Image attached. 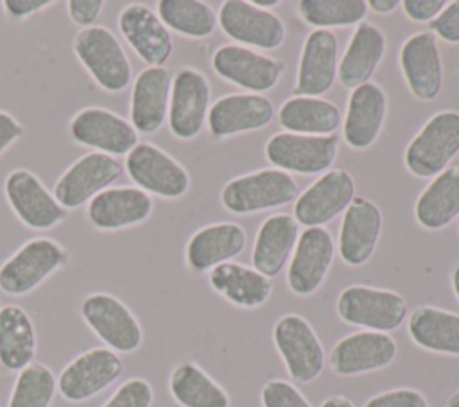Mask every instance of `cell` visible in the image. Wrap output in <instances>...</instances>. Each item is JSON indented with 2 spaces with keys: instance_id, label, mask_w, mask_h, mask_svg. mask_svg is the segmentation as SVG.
<instances>
[{
  "instance_id": "14",
  "label": "cell",
  "mask_w": 459,
  "mask_h": 407,
  "mask_svg": "<svg viewBox=\"0 0 459 407\" xmlns=\"http://www.w3.org/2000/svg\"><path fill=\"white\" fill-rule=\"evenodd\" d=\"M355 197V179L344 169L323 172L294 201V219L305 228L323 226L344 213Z\"/></svg>"
},
{
  "instance_id": "48",
  "label": "cell",
  "mask_w": 459,
  "mask_h": 407,
  "mask_svg": "<svg viewBox=\"0 0 459 407\" xmlns=\"http://www.w3.org/2000/svg\"><path fill=\"white\" fill-rule=\"evenodd\" d=\"M366 4H368V9H371L377 14H389L402 5L400 0H368Z\"/></svg>"
},
{
  "instance_id": "50",
  "label": "cell",
  "mask_w": 459,
  "mask_h": 407,
  "mask_svg": "<svg viewBox=\"0 0 459 407\" xmlns=\"http://www.w3.org/2000/svg\"><path fill=\"white\" fill-rule=\"evenodd\" d=\"M253 5L260 7V9H265V11H271V7H276L280 5V0H251Z\"/></svg>"
},
{
  "instance_id": "29",
  "label": "cell",
  "mask_w": 459,
  "mask_h": 407,
  "mask_svg": "<svg viewBox=\"0 0 459 407\" xmlns=\"http://www.w3.org/2000/svg\"><path fill=\"white\" fill-rule=\"evenodd\" d=\"M387 50V38L384 30L369 22H360L339 61L337 77L344 88H357L369 82L375 70L382 63Z\"/></svg>"
},
{
  "instance_id": "39",
  "label": "cell",
  "mask_w": 459,
  "mask_h": 407,
  "mask_svg": "<svg viewBox=\"0 0 459 407\" xmlns=\"http://www.w3.org/2000/svg\"><path fill=\"white\" fill-rule=\"evenodd\" d=\"M56 377L45 364L30 362L20 369L7 407H48L56 394Z\"/></svg>"
},
{
  "instance_id": "51",
  "label": "cell",
  "mask_w": 459,
  "mask_h": 407,
  "mask_svg": "<svg viewBox=\"0 0 459 407\" xmlns=\"http://www.w3.org/2000/svg\"><path fill=\"white\" fill-rule=\"evenodd\" d=\"M452 289H454V294H455V298L459 299V264L454 267V271H452Z\"/></svg>"
},
{
  "instance_id": "53",
  "label": "cell",
  "mask_w": 459,
  "mask_h": 407,
  "mask_svg": "<svg viewBox=\"0 0 459 407\" xmlns=\"http://www.w3.org/2000/svg\"><path fill=\"white\" fill-rule=\"evenodd\" d=\"M0 407H2V405H0Z\"/></svg>"
},
{
  "instance_id": "19",
  "label": "cell",
  "mask_w": 459,
  "mask_h": 407,
  "mask_svg": "<svg viewBox=\"0 0 459 407\" xmlns=\"http://www.w3.org/2000/svg\"><path fill=\"white\" fill-rule=\"evenodd\" d=\"M124 371L117 351L91 348L65 366L57 378V389L68 402H84L109 387Z\"/></svg>"
},
{
  "instance_id": "47",
  "label": "cell",
  "mask_w": 459,
  "mask_h": 407,
  "mask_svg": "<svg viewBox=\"0 0 459 407\" xmlns=\"http://www.w3.org/2000/svg\"><path fill=\"white\" fill-rule=\"evenodd\" d=\"M52 0H4V11L16 20H22L25 16H30L45 7H48Z\"/></svg>"
},
{
  "instance_id": "35",
  "label": "cell",
  "mask_w": 459,
  "mask_h": 407,
  "mask_svg": "<svg viewBox=\"0 0 459 407\" xmlns=\"http://www.w3.org/2000/svg\"><path fill=\"white\" fill-rule=\"evenodd\" d=\"M36 353V332L29 314L18 305L0 308V364L20 371L29 366Z\"/></svg>"
},
{
  "instance_id": "36",
  "label": "cell",
  "mask_w": 459,
  "mask_h": 407,
  "mask_svg": "<svg viewBox=\"0 0 459 407\" xmlns=\"http://www.w3.org/2000/svg\"><path fill=\"white\" fill-rule=\"evenodd\" d=\"M169 391L181 407H231L226 389L195 362H181L172 369Z\"/></svg>"
},
{
  "instance_id": "49",
  "label": "cell",
  "mask_w": 459,
  "mask_h": 407,
  "mask_svg": "<svg viewBox=\"0 0 459 407\" xmlns=\"http://www.w3.org/2000/svg\"><path fill=\"white\" fill-rule=\"evenodd\" d=\"M319 407H355V403L344 394H332Z\"/></svg>"
},
{
  "instance_id": "15",
  "label": "cell",
  "mask_w": 459,
  "mask_h": 407,
  "mask_svg": "<svg viewBox=\"0 0 459 407\" xmlns=\"http://www.w3.org/2000/svg\"><path fill=\"white\" fill-rule=\"evenodd\" d=\"M70 136L75 143L109 156H127L138 143V133L129 120L106 108H82L70 120Z\"/></svg>"
},
{
  "instance_id": "16",
  "label": "cell",
  "mask_w": 459,
  "mask_h": 407,
  "mask_svg": "<svg viewBox=\"0 0 459 407\" xmlns=\"http://www.w3.org/2000/svg\"><path fill=\"white\" fill-rule=\"evenodd\" d=\"M335 256V242L323 226L305 228L296 242L289 267L287 287L296 296H310L323 285Z\"/></svg>"
},
{
  "instance_id": "43",
  "label": "cell",
  "mask_w": 459,
  "mask_h": 407,
  "mask_svg": "<svg viewBox=\"0 0 459 407\" xmlns=\"http://www.w3.org/2000/svg\"><path fill=\"white\" fill-rule=\"evenodd\" d=\"M430 32L452 45L459 43V0L446 2L445 9L432 20L430 23Z\"/></svg>"
},
{
  "instance_id": "12",
  "label": "cell",
  "mask_w": 459,
  "mask_h": 407,
  "mask_svg": "<svg viewBox=\"0 0 459 407\" xmlns=\"http://www.w3.org/2000/svg\"><path fill=\"white\" fill-rule=\"evenodd\" d=\"M120 176L122 165L117 158L104 152H86L59 176L54 185V197L65 210H74L109 188Z\"/></svg>"
},
{
  "instance_id": "8",
  "label": "cell",
  "mask_w": 459,
  "mask_h": 407,
  "mask_svg": "<svg viewBox=\"0 0 459 407\" xmlns=\"http://www.w3.org/2000/svg\"><path fill=\"white\" fill-rule=\"evenodd\" d=\"M265 158L283 172L303 176L323 174L332 169L339 154V138L335 134L312 136L294 133H274L265 143Z\"/></svg>"
},
{
  "instance_id": "26",
  "label": "cell",
  "mask_w": 459,
  "mask_h": 407,
  "mask_svg": "<svg viewBox=\"0 0 459 407\" xmlns=\"http://www.w3.org/2000/svg\"><path fill=\"white\" fill-rule=\"evenodd\" d=\"M154 203L136 186H109L97 194L86 206V217L93 228L115 231L147 221Z\"/></svg>"
},
{
  "instance_id": "46",
  "label": "cell",
  "mask_w": 459,
  "mask_h": 407,
  "mask_svg": "<svg viewBox=\"0 0 459 407\" xmlns=\"http://www.w3.org/2000/svg\"><path fill=\"white\" fill-rule=\"evenodd\" d=\"M23 126L7 111L0 109V154L23 136Z\"/></svg>"
},
{
  "instance_id": "9",
  "label": "cell",
  "mask_w": 459,
  "mask_h": 407,
  "mask_svg": "<svg viewBox=\"0 0 459 407\" xmlns=\"http://www.w3.org/2000/svg\"><path fill=\"white\" fill-rule=\"evenodd\" d=\"M212 86L203 72L185 66L172 77L169 99V129L179 140L195 138L208 118Z\"/></svg>"
},
{
  "instance_id": "10",
  "label": "cell",
  "mask_w": 459,
  "mask_h": 407,
  "mask_svg": "<svg viewBox=\"0 0 459 407\" xmlns=\"http://www.w3.org/2000/svg\"><path fill=\"white\" fill-rule=\"evenodd\" d=\"M217 20L228 38L247 48L274 50L283 45L287 36L285 23L274 11L260 9L247 0L222 2Z\"/></svg>"
},
{
  "instance_id": "1",
  "label": "cell",
  "mask_w": 459,
  "mask_h": 407,
  "mask_svg": "<svg viewBox=\"0 0 459 407\" xmlns=\"http://www.w3.org/2000/svg\"><path fill=\"white\" fill-rule=\"evenodd\" d=\"M335 310L346 325L384 333L400 328L409 316L407 301L400 292L364 283L344 287L337 296Z\"/></svg>"
},
{
  "instance_id": "2",
  "label": "cell",
  "mask_w": 459,
  "mask_h": 407,
  "mask_svg": "<svg viewBox=\"0 0 459 407\" xmlns=\"http://www.w3.org/2000/svg\"><path fill=\"white\" fill-rule=\"evenodd\" d=\"M72 48L91 79L104 91L120 93L133 82L129 57L108 27L91 25L81 29L74 36Z\"/></svg>"
},
{
  "instance_id": "5",
  "label": "cell",
  "mask_w": 459,
  "mask_h": 407,
  "mask_svg": "<svg viewBox=\"0 0 459 407\" xmlns=\"http://www.w3.org/2000/svg\"><path fill=\"white\" fill-rule=\"evenodd\" d=\"M273 341L289 377L298 384L316 380L325 369V348L312 325L299 314H285L273 326Z\"/></svg>"
},
{
  "instance_id": "20",
  "label": "cell",
  "mask_w": 459,
  "mask_h": 407,
  "mask_svg": "<svg viewBox=\"0 0 459 407\" xmlns=\"http://www.w3.org/2000/svg\"><path fill=\"white\" fill-rule=\"evenodd\" d=\"M400 70L411 93L420 100H434L443 90V61L437 38L430 30L411 34L400 47Z\"/></svg>"
},
{
  "instance_id": "11",
  "label": "cell",
  "mask_w": 459,
  "mask_h": 407,
  "mask_svg": "<svg viewBox=\"0 0 459 407\" xmlns=\"http://www.w3.org/2000/svg\"><path fill=\"white\" fill-rule=\"evenodd\" d=\"M81 314L109 350L131 353L140 348L143 341L142 326L118 298L106 292L90 294L81 305Z\"/></svg>"
},
{
  "instance_id": "6",
  "label": "cell",
  "mask_w": 459,
  "mask_h": 407,
  "mask_svg": "<svg viewBox=\"0 0 459 407\" xmlns=\"http://www.w3.org/2000/svg\"><path fill=\"white\" fill-rule=\"evenodd\" d=\"M68 258L59 242L48 237L30 238L2 264L0 289L9 296H23L61 269Z\"/></svg>"
},
{
  "instance_id": "41",
  "label": "cell",
  "mask_w": 459,
  "mask_h": 407,
  "mask_svg": "<svg viewBox=\"0 0 459 407\" xmlns=\"http://www.w3.org/2000/svg\"><path fill=\"white\" fill-rule=\"evenodd\" d=\"M152 387L143 378L126 380L102 407H151Z\"/></svg>"
},
{
  "instance_id": "27",
  "label": "cell",
  "mask_w": 459,
  "mask_h": 407,
  "mask_svg": "<svg viewBox=\"0 0 459 407\" xmlns=\"http://www.w3.org/2000/svg\"><path fill=\"white\" fill-rule=\"evenodd\" d=\"M170 86L172 74L165 66H147L136 75L129 100V122L136 133L152 134L163 126L169 111Z\"/></svg>"
},
{
  "instance_id": "40",
  "label": "cell",
  "mask_w": 459,
  "mask_h": 407,
  "mask_svg": "<svg viewBox=\"0 0 459 407\" xmlns=\"http://www.w3.org/2000/svg\"><path fill=\"white\" fill-rule=\"evenodd\" d=\"M262 407H312L305 394L289 380L271 378L260 391Z\"/></svg>"
},
{
  "instance_id": "32",
  "label": "cell",
  "mask_w": 459,
  "mask_h": 407,
  "mask_svg": "<svg viewBox=\"0 0 459 407\" xmlns=\"http://www.w3.org/2000/svg\"><path fill=\"white\" fill-rule=\"evenodd\" d=\"M411 341L432 353L459 357V314L432 305L416 307L407 319Z\"/></svg>"
},
{
  "instance_id": "24",
  "label": "cell",
  "mask_w": 459,
  "mask_h": 407,
  "mask_svg": "<svg viewBox=\"0 0 459 407\" xmlns=\"http://www.w3.org/2000/svg\"><path fill=\"white\" fill-rule=\"evenodd\" d=\"M118 30L136 56L149 66H163L174 50L170 30L160 16L143 4L124 7L117 18Z\"/></svg>"
},
{
  "instance_id": "45",
  "label": "cell",
  "mask_w": 459,
  "mask_h": 407,
  "mask_svg": "<svg viewBox=\"0 0 459 407\" xmlns=\"http://www.w3.org/2000/svg\"><path fill=\"white\" fill-rule=\"evenodd\" d=\"M66 7L70 20L75 25L86 29L91 27L100 16L104 9V0H68Z\"/></svg>"
},
{
  "instance_id": "18",
  "label": "cell",
  "mask_w": 459,
  "mask_h": 407,
  "mask_svg": "<svg viewBox=\"0 0 459 407\" xmlns=\"http://www.w3.org/2000/svg\"><path fill=\"white\" fill-rule=\"evenodd\" d=\"M396 353V341L389 333L359 330L333 344L328 364L337 377H355L387 368L394 362Z\"/></svg>"
},
{
  "instance_id": "7",
  "label": "cell",
  "mask_w": 459,
  "mask_h": 407,
  "mask_svg": "<svg viewBox=\"0 0 459 407\" xmlns=\"http://www.w3.org/2000/svg\"><path fill=\"white\" fill-rule=\"evenodd\" d=\"M126 172L136 188L163 199L183 197L190 188L188 170L149 142H138L126 156Z\"/></svg>"
},
{
  "instance_id": "13",
  "label": "cell",
  "mask_w": 459,
  "mask_h": 407,
  "mask_svg": "<svg viewBox=\"0 0 459 407\" xmlns=\"http://www.w3.org/2000/svg\"><path fill=\"white\" fill-rule=\"evenodd\" d=\"M212 68L224 81L237 84L249 93L262 95L280 82L285 72V63L255 52L253 48L230 43L213 52Z\"/></svg>"
},
{
  "instance_id": "38",
  "label": "cell",
  "mask_w": 459,
  "mask_h": 407,
  "mask_svg": "<svg viewBox=\"0 0 459 407\" xmlns=\"http://www.w3.org/2000/svg\"><path fill=\"white\" fill-rule=\"evenodd\" d=\"M368 4L364 0H301L298 13L301 20L316 29L359 25L366 20Z\"/></svg>"
},
{
  "instance_id": "25",
  "label": "cell",
  "mask_w": 459,
  "mask_h": 407,
  "mask_svg": "<svg viewBox=\"0 0 459 407\" xmlns=\"http://www.w3.org/2000/svg\"><path fill=\"white\" fill-rule=\"evenodd\" d=\"M387 95L382 86L369 81L351 90L342 120V138L357 151L371 147L387 117Z\"/></svg>"
},
{
  "instance_id": "4",
  "label": "cell",
  "mask_w": 459,
  "mask_h": 407,
  "mask_svg": "<svg viewBox=\"0 0 459 407\" xmlns=\"http://www.w3.org/2000/svg\"><path fill=\"white\" fill-rule=\"evenodd\" d=\"M459 152V111L443 109L432 115L407 143L405 169L416 178H434Z\"/></svg>"
},
{
  "instance_id": "44",
  "label": "cell",
  "mask_w": 459,
  "mask_h": 407,
  "mask_svg": "<svg viewBox=\"0 0 459 407\" xmlns=\"http://www.w3.org/2000/svg\"><path fill=\"white\" fill-rule=\"evenodd\" d=\"M446 0H402L403 14L418 23L432 22L445 9Z\"/></svg>"
},
{
  "instance_id": "31",
  "label": "cell",
  "mask_w": 459,
  "mask_h": 407,
  "mask_svg": "<svg viewBox=\"0 0 459 407\" xmlns=\"http://www.w3.org/2000/svg\"><path fill=\"white\" fill-rule=\"evenodd\" d=\"M208 283L219 296L238 308H258L273 294L271 278L238 262L213 267L208 273Z\"/></svg>"
},
{
  "instance_id": "34",
  "label": "cell",
  "mask_w": 459,
  "mask_h": 407,
  "mask_svg": "<svg viewBox=\"0 0 459 407\" xmlns=\"http://www.w3.org/2000/svg\"><path fill=\"white\" fill-rule=\"evenodd\" d=\"M278 122L287 133L328 136L341 126V111L323 97L294 95L280 106Z\"/></svg>"
},
{
  "instance_id": "52",
  "label": "cell",
  "mask_w": 459,
  "mask_h": 407,
  "mask_svg": "<svg viewBox=\"0 0 459 407\" xmlns=\"http://www.w3.org/2000/svg\"><path fill=\"white\" fill-rule=\"evenodd\" d=\"M445 407H459V389H457V391H454V393L446 398Z\"/></svg>"
},
{
  "instance_id": "22",
  "label": "cell",
  "mask_w": 459,
  "mask_h": 407,
  "mask_svg": "<svg viewBox=\"0 0 459 407\" xmlns=\"http://www.w3.org/2000/svg\"><path fill=\"white\" fill-rule=\"evenodd\" d=\"M382 235V212L368 197H353L339 228V256L350 267H360L373 256Z\"/></svg>"
},
{
  "instance_id": "42",
  "label": "cell",
  "mask_w": 459,
  "mask_h": 407,
  "mask_svg": "<svg viewBox=\"0 0 459 407\" xmlns=\"http://www.w3.org/2000/svg\"><path fill=\"white\" fill-rule=\"evenodd\" d=\"M364 407H430L425 394L414 387H396L373 394Z\"/></svg>"
},
{
  "instance_id": "37",
  "label": "cell",
  "mask_w": 459,
  "mask_h": 407,
  "mask_svg": "<svg viewBox=\"0 0 459 407\" xmlns=\"http://www.w3.org/2000/svg\"><path fill=\"white\" fill-rule=\"evenodd\" d=\"M156 14L169 30L194 39L213 34L219 25L215 11L199 0H160Z\"/></svg>"
},
{
  "instance_id": "21",
  "label": "cell",
  "mask_w": 459,
  "mask_h": 407,
  "mask_svg": "<svg viewBox=\"0 0 459 407\" xmlns=\"http://www.w3.org/2000/svg\"><path fill=\"white\" fill-rule=\"evenodd\" d=\"M339 41L332 30L314 29L307 34L294 82V95L319 97L332 90L337 79Z\"/></svg>"
},
{
  "instance_id": "28",
  "label": "cell",
  "mask_w": 459,
  "mask_h": 407,
  "mask_svg": "<svg viewBox=\"0 0 459 407\" xmlns=\"http://www.w3.org/2000/svg\"><path fill=\"white\" fill-rule=\"evenodd\" d=\"M247 246V233L237 222H213L199 228L186 242L185 260L194 273L233 262Z\"/></svg>"
},
{
  "instance_id": "23",
  "label": "cell",
  "mask_w": 459,
  "mask_h": 407,
  "mask_svg": "<svg viewBox=\"0 0 459 407\" xmlns=\"http://www.w3.org/2000/svg\"><path fill=\"white\" fill-rule=\"evenodd\" d=\"M274 118V104L265 95L228 93L219 97L208 111V129L213 138H228L258 131Z\"/></svg>"
},
{
  "instance_id": "17",
  "label": "cell",
  "mask_w": 459,
  "mask_h": 407,
  "mask_svg": "<svg viewBox=\"0 0 459 407\" xmlns=\"http://www.w3.org/2000/svg\"><path fill=\"white\" fill-rule=\"evenodd\" d=\"M5 199L22 224L32 229H50L66 219L65 210L54 194L27 169H16L4 181Z\"/></svg>"
},
{
  "instance_id": "3",
  "label": "cell",
  "mask_w": 459,
  "mask_h": 407,
  "mask_svg": "<svg viewBox=\"0 0 459 407\" xmlns=\"http://www.w3.org/2000/svg\"><path fill=\"white\" fill-rule=\"evenodd\" d=\"M296 179L280 169H262L230 179L221 190L222 206L237 215L285 206L298 197Z\"/></svg>"
},
{
  "instance_id": "33",
  "label": "cell",
  "mask_w": 459,
  "mask_h": 407,
  "mask_svg": "<svg viewBox=\"0 0 459 407\" xmlns=\"http://www.w3.org/2000/svg\"><path fill=\"white\" fill-rule=\"evenodd\" d=\"M414 217L425 229H441L459 217V165L432 178L414 203Z\"/></svg>"
},
{
  "instance_id": "30",
  "label": "cell",
  "mask_w": 459,
  "mask_h": 407,
  "mask_svg": "<svg viewBox=\"0 0 459 407\" xmlns=\"http://www.w3.org/2000/svg\"><path fill=\"white\" fill-rule=\"evenodd\" d=\"M299 237V224L289 213H273L258 228L251 262L267 278L278 276L289 262Z\"/></svg>"
}]
</instances>
